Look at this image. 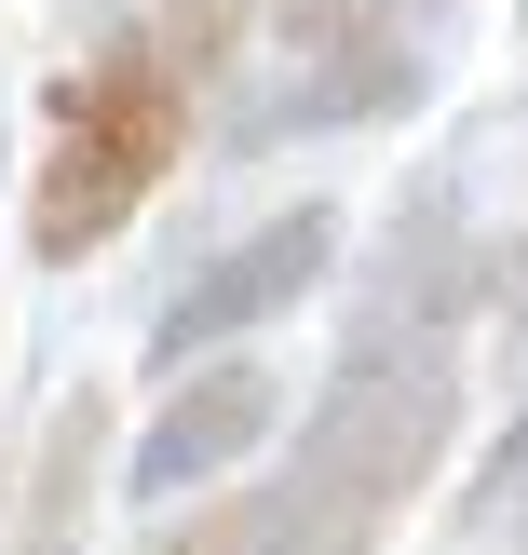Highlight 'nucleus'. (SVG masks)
<instances>
[{
  "mask_svg": "<svg viewBox=\"0 0 528 555\" xmlns=\"http://www.w3.org/2000/svg\"><path fill=\"white\" fill-rule=\"evenodd\" d=\"M285 421V379L271 366H177V393H163V421L136 434V502H190V488H217V475H244L258 461V434Z\"/></svg>",
  "mask_w": 528,
  "mask_h": 555,
  "instance_id": "5",
  "label": "nucleus"
},
{
  "mask_svg": "<svg viewBox=\"0 0 528 555\" xmlns=\"http://www.w3.org/2000/svg\"><path fill=\"white\" fill-rule=\"evenodd\" d=\"M244 14H258V0H123V27H108V41H136L150 68H177L190 95H204V81L244 54Z\"/></svg>",
  "mask_w": 528,
  "mask_h": 555,
  "instance_id": "7",
  "label": "nucleus"
},
{
  "mask_svg": "<svg viewBox=\"0 0 528 555\" xmlns=\"http://www.w3.org/2000/svg\"><path fill=\"white\" fill-rule=\"evenodd\" d=\"M271 54H285V95L258 108V135L285 122H379V108L421 95V54L379 0H271Z\"/></svg>",
  "mask_w": 528,
  "mask_h": 555,
  "instance_id": "4",
  "label": "nucleus"
},
{
  "mask_svg": "<svg viewBox=\"0 0 528 555\" xmlns=\"http://www.w3.org/2000/svg\"><path fill=\"white\" fill-rule=\"evenodd\" d=\"M136 555H271V488H217V502L190 488V502L163 515Z\"/></svg>",
  "mask_w": 528,
  "mask_h": 555,
  "instance_id": "8",
  "label": "nucleus"
},
{
  "mask_svg": "<svg viewBox=\"0 0 528 555\" xmlns=\"http://www.w3.org/2000/svg\"><path fill=\"white\" fill-rule=\"evenodd\" d=\"M14 529H0V555H81L95 542V488H108V379H81V393H54L41 448L14 461Z\"/></svg>",
  "mask_w": 528,
  "mask_h": 555,
  "instance_id": "6",
  "label": "nucleus"
},
{
  "mask_svg": "<svg viewBox=\"0 0 528 555\" xmlns=\"http://www.w3.org/2000/svg\"><path fill=\"white\" fill-rule=\"evenodd\" d=\"M461 434V366L448 352H379L298 434V475L271 488V555H379L421 515L434 461Z\"/></svg>",
  "mask_w": 528,
  "mask_h": 555,
  "instance_id": "1",
  "label": "nucleus"
},
{
  "mask_svg": "<svg viewBox=\"0 0 528 555\" xmlns=\"http://www.w3.org/2000/svg\"><path fill=\"white\" fill-rule=\"evenodd\" d=\"M0 488H14V461H0Z\"/></svg>",
  "mask_w": 528,
  "mask_h": 555,
  "instance_id": "9",
  "label": "nucleus"
},
{
  "mask_svg": "<svg viewBox=\"0 0 528 555\" xmlns=\"http://www.w3.org/2000/svg\"><path fill=\"white\" fill-rule=\"evenodd\" d=\"M325 271H339V204H285V217H258L231 258H204V271H190V285L150 312V366L177 379V366H204V352L258 339V325L298 312Z\"/></svg>",
  "mask_w": 528,
  "mask_h": 555,
  "instance_id": "3",
  "label": "nucleus"
},
{
  "mask_svg": "<svg viewBox=\"0 0 528 555\" xmlns=\"http://www.w3.org/2000/svg\"><path fill=\"white\" fill-rule=\"evenodd\" d=\"M177 150H190V81H177V68H150L136 41L81 54V68L54 81V108H41V177H27V258L81 271V258H95V244L123 231V217L150 204L163 177H177Z\"/></svg>",
  "mask_w": 528,
  "mask_h": 555,
  "instance_id": "2",
  "label": "nucleus"
}]
</instances>
